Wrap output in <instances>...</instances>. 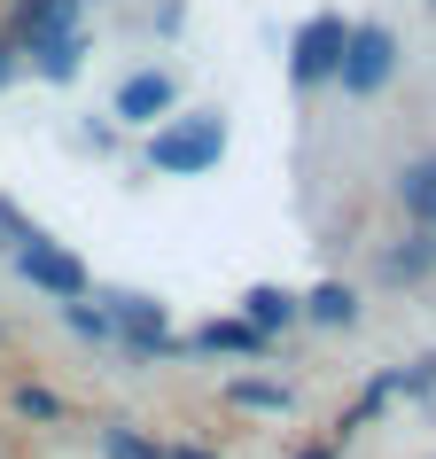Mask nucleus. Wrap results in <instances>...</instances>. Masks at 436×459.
Here are the masks:
<instances>
[{"instance_id":"nucleus-7","label":"nucleus","mask_w":436,"mask_h":459,"mask_svg":"<svg viewBox=\"0 0 436 459\" xmlns=\"http://www.w3.org/2000/svg\"><path fill=\"white\" fill-rule=\"evenodd\" d=\"M397 211H405L421 234H436V156H413V164L397 171Z\"/></svg>"},{"instance_id":"nucleus-12","label":"nucleus","mask_w":436,"mask_h":459,"mask_svg":"<svg viewBox=\"0 0 436 459\" xmlns=\"http://www.w3.org/2000/svg\"><path fill=\"white\" fill-rule=\"evenodd\" d=\"M242 319H249V327H257V335H281V327H296V319H304V312H296V296L289 289H249L242 296Z\"/></svg>"},{"instance_id":"nucleus-6","label":"nucleus","mask_w":436,"mask_h":459,"mask_svg":"<svg viewBox=\"0 0 436 459\" xmlns=\"http://www.w3.org/2000/svg\"><path fill=\"white\" fill-rule=\"evenodd\" d=\"M164 117H179V78L171 71H125V86H118V125H156Z\"/></svg>"},{"instance_id":"nucleus-2","label":"nucleus","mask_w":436,"mask_h":459,"mask_svg":"<svg viewBox=\"0 0 436 459\" xmlns=\"http://www.w3.org/2000/svg\"><path fill=\"white\" fill-rule=\"evenodd\" d=\"M389 78H397V31L389 24H351V39H343V71H336V86L343 94H382Z\"/></svg>"},{"instance_id":"nucleus-20","label":"nucleus","mask_w":436,"mask_h":459,"mask_svg":"<svg viewBox=\"0 0 436 459\" xmlns=\"http://www.w3.org/2000/svg\"><path fill=\"white\" fill-rule=\"evenodd\" d=\"M296 459H336V444H312V452H296Z\"/></svg>"},{"instance_id":"nucleus-10","label":"nucleus","mask_w":436,"mask_h":459,"mask_svg":"<svg viewBox=\"0 0 436 459\" xmlns=\"http://www.w3.org/2000/svg\"><path fill=\"white\" fill-rule=\"evenodd\" d=\"M195 351H218V359H266L273 342L249 327V319H211L203 335H195Z\"/></svg>"},{"instance_id":"nucleus-5","label":"nucleus","mask_w":436,"mask_h":459,"mask_svg":"<svg viewBox=\"0 0 436 459\" xmlns=\"http://www.w3.org/2000/svg\"><path fill=\"white\" fill-rule=\"evenodd\" d=\"M63 31H86V0H8L0 16V48H39V39H63Z\"/></svg>"},{"instance_id":"nucleus-11","label":"nucleus","mask_w":436,"mask_h":459,"mask_svg":"<svg viewBox=\"0 0 436 459\" xmlns=\"http://www.w3.org/2000/svg\"><path fill=\"white\" fill-rule=\"evenodd\" d=\"M24 55H31V71H39V78H55V86H63V78H78V71H86V31L39 39V48H24Z\"/></svg>"},{"instance_id":"nucleus-4","label":"nucleus","mask_w":436,"mask_h":459,"mask_svg":"<svg viewBox=\"0 0 436 459\" xmlns=\"http://www.w3.org/2000/svg\"><path fill=\"white\" fill-rule=\"evenodd\" d=\"M8 265L24 273L31 289L48 296V304H86V289H94V281H86V265H78L63 242H48V234H39V242H24L16 257H8Z\"/></svg>"},{"instance_id":"nucleus-14","label":"nucleus","mask_w":436,"mask_h":459,"mask_svg":"<svg viewBox=\"0 0 436 459\" xmlns=\"http://www.w3.org/2000/svg\"><path fill=\"white\" fill-rule=\"evenodd\" d=\"M101 459H164V444L141 429H101Z\"/></svg>"},{"instance_id":"nucleus-17","label":"nucleus","mask_w":436,"mask_h":459,"mask_svg":"<svg viewBox=\"0 0 436 459\" xmlns=\"http://www.w3.org/2000/svg\"><path fill=\"white\" fill-rule=\"evenodd\" d=\"M0 234H8V257H16L24 242H39V226H31V218L16 211V203H0Z\"/></svg>"},{"instance_id":"nucleus-19","label":"nucleus","mask_w":436,"mask_h":459,"mask_svg":"<svg viewBox=\"0 0 436 459\" xmlns=\"http://www.w3.org/2000/svg\"><path fill=\"white\" fill-rule=\"evenodd\" d=\"M164 459H218V452H203V444H164Z\"/></svg>"},{"instance_id":"nucleus-16","label":"nucleus","mask_w":436,"mask_h":459,"mask_svg":"<svg viewBox=\"0 0 436 459\" xmlns=\"http://www.w3.org/2000/svg\"><path fill=\"white\" fill-rule=\"evenodd\" d=\"M55 312L71 319V327H78V335H86V342H109V319H101L94 304H55Z\"/></svg>"},{"instance_id":"nucleus-1","label":"nucleus","mask_w":436,"mask_h":459,"mask_svg":"<svg viewBox=\"0 0 436 459\" xmlns=\"http://www.w3.org/2000/svg\"><path fill=\"white\" fill-rule=\"evenodd\" d=\"M226 164V117L218 109H195V117H164L148 133V171L164 179H203V171Z\"/></svg>"},{"instance_id":"nucleus-9","label":"nucleus","mask_w":436,"mask_h":459,"mask_svg":"<svg viewBox=\"0 0 436 459\" xmlns=\"http://www.w3.org/2000/svg\"><path fill=\"white\" fill-rule=\"evenodd\" d=\"M296 312L312 319V327H359V289H343V281H319L312 296H296Z\"/></svg>"},{"instance_id":"nucleus-15","label":"nucleus","mask_w":436,"mask_h":459,"mask_svg":"<svg viewBox=\"0 0 436 459\" xmlns=\"http://www.w3.org/2000/svg\"><path fill=\"white\" fill-rule=\"evenodd\" d=\"M226 397H234V405H249V412H281V405H289V389H281V382H234Z\"/></svg>"},{"instance_id":"nucleus-8","label":"nucleus","mask_w":436,"mask_h":459,"mask_svg":"<svg viewBox=\"0 0 436 459\" xmlns=\"http://www.w3.org/2000/svg\"><path fill=\"white\" fill-rule=\"evenodd\" d=\"M429 273H436V234H421V226H413L397 249H382V281L389 289H413V281H429Z\"/></svg>"},{"instance_id":"nucleus-13","label":"nucleus","mask_w":436,"mask_h":459,"mask_svg":"<svg viewBox=\"0 0 436 459\" xmlns=\"http://www.w3.org/2000/svg\"><path fill=\"white\" fill-rule=\"evenodd\" d=\"M8 412H16V420H39V429H55V420H63V389H39V382H16L8 389Z\"/></svg>"},{"instance_id":"nucleus-18","label":"nucleus","mask_w":436,"mask_h":459,"mask_svg":"<svg viewBox=\"0 0 436 459\" xmlns=\"http://www.w3.org/2000/svg\"><path fill=\"white\" fill-rule=\"evenodd\" d=\"M16 71H24V63H16V48H0V94L16 86Z\"/></svg>"},{"instance_id":"nucleus-3","label":"nucleus","mask_w":436,"mask_h":459,"mask_svg":"<svg viewBox=\"0 0 436 459\" xmlns=\"http://www.w3.org/2000/svg\"><path fill=\"white\" fill-rule=\"evenodd\" d=\"M343 39H351V24H343V16H312V24L289 39V86H296V94L336 86V71H343Z\"/></svg>"}]
</instances>
